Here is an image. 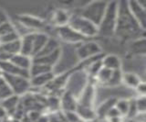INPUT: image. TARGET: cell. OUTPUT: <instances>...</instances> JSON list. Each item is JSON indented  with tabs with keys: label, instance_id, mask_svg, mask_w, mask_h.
I'll return each instance as SVG.
<instances>
[{
	"label": "cell",
	"instance_id": "obj_16",
	"mask_svg": "<svg viewBox=\"0 0 146 122\" xmlns=\"http://www.w3.org/2000/svg\"><path fill=\"white\" fill-rule=\"evenodd\" d=\"M52 79H53V73L52 72H49V73H46V74L34 76V77H31L30 84H33L35 86H41V85H44L50 82V81H52Z\"/></svg>",
	"mask_w": 146,
	"mask_h": 122
},
{
	"label": "cell",
	"instance_id": "obj_28",
	"mask_svg": "<svg viewBox=\"0 0 146 122\" xmlns=\"http://www.w3.org/2000/svg\"><path fill=\"white\" fill-rule=\"evenodd\" d=\"M129 107H130V104L124 100H121L117 103V109L120 113H122V114H124V113H127L129 111Z\"/></svg>",
	"mask_w": 146,
	"mask_h": 122
},
{
	"label": "cell",
	"instance_id": "obj_7",
	"mask_svg": "<svg viewBox=\"0 0 146 122\" xmlns=\"http://www.w3.org/2000/svg\"><path fill=\"white\" fill-rule=\"evenodd\" d=\"M128 6L131 12L132 16L138 22V24L143 30L145 29L146 26V12H145V7L143 6L140 2L136 1H131L128 2Z\"/></svg>",
	"mask_w": 146,
	"mask_h": 122
},
{
	"label": "cell",
	"instance_id": "obj_4",
	"mask_svg": "<svg viewBox=\"0 0 146 122\" xmlns=\"http://www.w3.org/2000/svg\"><path fill=\"white\" fill-rule=\"evenodd\" d=\"M70 27L84 38L93 37L99 33L98 27L82 17H75L74 19H72Z\"/></svg>",
	"mask_w": 146,
	"mask_h": 122
},
{
	"label": "cell",
	"instance_id": "obj_32",
	"mask_svg": "<svg viewBox=\"0 0 146 122\" xmlns=\"http://www.w3.org/2000/svg\"><path fill=\"white\" fill-rule=\"evenodd\" d=\"M7 114L6 113V111L4 110V108L0 106V122H2L3 120H5L6 119H7Z\"/></svg>",
	"mask_w": 146,
	"mask_h": 122
},
{
	"label": "cell",
	"instance_id": "obj_5",
	"mask_svg": "<svg viewBox=\"0 0 146 122\" xmlns=\"http://www.w3.org/2000/svg\"><path fill=\"white\" fill-rule=\"evenodd\" d=\"M3 77L7 81L13 95L15 96L18 97L20 95L25 94L30 86L29 78L24 77V76L3 74Z\"/></svg>",
	"mask_w": 146,
	"mask_h": 122
},
{
	"label": "cell",
	"instance_id": "obj_21",
	"mask_svg": "<svg viewBox=\"0 0 146 122\" xmlns=\"http://www.w3.org/2000/svg\"><path fill=\"white\" fill-rule=\"evenodd\" d=\"M16 31H17L16 28L14 27V25L11 22L8 20L0 26V38L5 37V36L9 35L13 32H16Z\"/></svg>",
	"mask_w": 146,
	"mask_h": 122
},
{
	"label": "cell",
	"instance_id": "obj_29",
	"mask_svg": "<svg viewBox=\"0 0 146 122\" xmlns=\"http://www.w3.org/2000/svg\"><path fill=\"white\" fill-rule=\"evenodd\" d=\"M136 104V108L138 109L139 111H144L145 110V99L143 98H141L137 101Z\"/></svg>",
	"mask_w": 146,
	"mask_h": 122
},
{
	"label": "cell",
	"instance_id": "obj_20",
	"mask_svg": "<svg viewBox=\"0 0 146 122\" xmlns=\"http://www.w3.org/2000/svg\"><path fill=\"white\" fill-rule=\"evenodd\" d=\"M131 52L133 54H141L145 52V40H137L131 45Z\"/></svg>",
	"mask_w": 146,
	"mask_h": 122
},
{
	"label": "cell",
	"instance_id": "obj_17",
	"mask_svg": "<svg viewBox=\"0 0 146 122\" xmlns=\"http://www.w3.org/2000/svg\"><path fill=\"white\" fill-rule=\"evenodd\" d=\"M59 45L58 43L57 40H51L48 39V40L47 42V43L45 44V46L43 47V49L41 50V52L38 54L36 56H44V55H48V54L53 53L54 52L59 50ZM35 56V57H36Z\"/></svg>",
	"mask_w": 146,
	"mask_h": 122
},
{
	"label": "cell",
	"instance_id": "obj_31",
	"mask_svg": "<svg viewBox=\"0 0 146 122\" xmlns=\"http://www.w3.org/2000/svg\"><path fill=\"white\" fill-rule=\"evenodd\" d=\"M57 19L58 21V23H59V22H65L66 19H67V15L65 14V13L59 11L58 13V15H57Z\"/></svg>",
	"mask_w": 146,
	"mask_h": 122
},
{
	"label": "cell",
	"instance_id": "obj_30",
	"mask_svg": "<svg viewBox=\"0 0 146 122\" xmlns=\"http://www.w3.org/2000/svg\"><path fill=\"white\" fill-rule=\"evenodd\" d=\"M7 21H8V17L7 15V13L5 12L2 8H0V26Z\"/></svg>",
	"mask_w": 146,
	"mask_h": 122
},
{
	"label": "cell",
	"instance_id": "obj_10",
	"mask_svg": "<svg viewBox=\"0 0 146 122\" xmlns=\"http://www.w3.org/2000/svg\"><path fill=\"white\" fill-rule=\"evenodd\" d=\"M0 69L3 74H10V75H20L27 78H30L29 72L22 70L16 66L10 61H1L0 62Z\"/></svg>",
	"mask_w": 146,
	"mask_h": 122
},
{
	"label": "cell",
	"instance_id": "obj_19",
	"mask_svg": "<svg viewBox=\"0 0 146 122\" xmlns=\"http://www.w3.org/2000/svg\"><path fill=\"white\" fill-rule=\"evenodd\" d=\"M11 96H13L11 89L7 83V81L2 76V77H0V103Z\"/></svg>",
	"mask_w": 146,
	"mask_h": 122
},
{
	"label": "cell",
	"instance_id": "obj_27",
	"mask_svg": "<svg viewBox=\"0 0 146 122\" xmlns=\"http://www.w3.org/2000/svg\"><path fill=\"white\" fill-rule=\"evenodd\" d=\"M78 110H79L80 114L85 117V119H91L93 117V113L89 107H78Z\"/></svg>",
	"mask_w": 146,
	"mask_h": 122
},
{
	"label": "cell",
	"instance_id": "obj_18",
	"mask_svg": "<svg viewBox=\"0 0 146 122\" xmlns=\"http://www.w3.org/2000/svg\"><path fill=\"white\" fill-rule=\"evenodd\" d=\"M103 65L105 68L115 71V70H119V68H120L121 62L118 57L114 55H109L107 57H105L103 61Z\"/></svg>",
	"mask_w": 146,
	"mask_h": 122
},
{
	"label": "cell",
	"instance_id": "obj_15",
	"mask_svg": "<svg viewBox=\"0 0 146 122\" xmlns=\"http://www.w3.org/2000/svg\"><path fill=\"white\" fill-rule=\"evenodd\" d=\"M48 40V38L47 35L43 33H34V57L41 52Z\"/></svg>",
	"mask_w": 146,
	"mask_h": 122
},
{
	"label": "cell",
	"instance_id": "obj_33",
	"mask_svg": "<svg viewBox=\"0 0 146 122\" xmlns=\"http://www.w3.org/2000/svg\"><path fill=\"white\" fill-rule=\"evenodd\" d=\"M2 122H13L12 120H10V119H6L5 120H3Z\"/></svg>",
	"mask_w": 146,
	"mask_h": 122
},
{
	"label": "cell",
	"instance_id": "obj_24",
	"mask_svg": "<svg viewBox=\"0 0 146 122\" xmlns=\"http://www.w3.org/2000/svg\"><path fill=\"white\" fill-rule=\"evenodd\" d=\"M124 80L126 81V83L131 85V86H138V85L141 84L139 78L137 77L135 74H127L124 76Z\"/></svg>",
	"mask_w": 146,
	"mask_h": 122
},
{
	"label": "cell",
	"instance_id": "obj_9",
	"mask_svg": "<svg viewBox=\"0 0 146 122\" xmlns=\"http://www.w3.org/2000/svg\"><path fill=\"white\" fill-rule=\"evenodd\" d=\"M100 52V48L99 45L95 42L83 43L82 45H80L76 51L78 58H80V59L91 58L94 55H97Z\"/></svg>",
	"mask_w": 146,
	"mask_h": 122
},
{
	"label": "cell",
	"instance_id": "obj_13",
	"mask_svg": "<svg viewBox=\"0 0 146 122\" xmlns=\"http://www.w3.org/2000/svg\"><path fill=\"white\" fill-rule=\"evenodd\" d=\"M18 103H19V97L17 96H15V95H13V96L3 100L0 103V106L4 108V110L6 111L7 115H13V114H15L16 111L17 110Z\"/></svg>",
	"mask_w": 146,
	"mask_h": 122
},
{
	"label": "cell",
	"instance_id": "obj_3",
	"mask_svg": "<svg viewBox=\"0 0 146 122\" xmlns=\"http://www.w3.org/2000/svg\"><path fill=\"white\" fill-rule=\"evenodd\" d=\"M107 2L105 1H94L87 5L81 12L82 17L90 21L97 27H99L100 21L105 14L107 7Z\"/></svg>",
	"mask_w": 146,
	"mask_h": 122
},
{
	"label": "cell",
	"instance_id": "obj_6",
	"mask_svg": "<svg viewBox=\"0 0 146 122\" xmlns=\"http://www.w3.org/2000/svg\"><path fill=\"white\" fill-rule=\"evenodd\" d=\"M78 59L77 52L74 54L73 51L70 48H67L65 50H60V54H59L58 61L57 62L56 71H65L68 67H71L72 65H75L76 61Z\"/></svg>",
	"mask_w": 146,
	"mask_h": 122
},
{
	"label": "cell",
	"instance_id": "obj_14",
	"mask_svg": "<svg viewBox=\"0 0 146 122\" xmlns=\"http://www.w3.org/2000/svg\"><path fill=\"white\" fill-rule=\"evenodd\" d=\"M10 61L12 64H14L16 66H17L18 68H20L22 70L29 71L32 65V61L30 57H27L23 55L21 53H17L16 55H14L10 58Z\"/></svg>",
	"mask_w": 146,
	"mask_h": 122
},
{
	"label": "cell",
	"instance_id": "obj_12",
	"mask_svg": "<svg viewBox=\"0 0 146 122\" xmlns=\"http://www.w3.org/2000/svg\"><path fill=\"white\" fill-rule=\"evenodd\" d=\"M20 53L27 57L34 56V33L27 34L20 39Z\"/></svg>",
	"mask_w": 146,
	"mask_h": 122
},
{
	"label": "cell",
	"instance_id": "obj_34",
	"mask_svg": "<svg viewBox=\"0 0 146 122\" xmlns=\"http://www.w3.org/2000/svg\"><path fill=\"white\" fill-rule=\"evenodd\" d=\"M2 76H3V73H2L1 69H0V77H2Z\"/></svg>",
	"mask_w": 146,
	"mask_h": 122
},
{
	"label": "cell",
	"instance_id": "obj_25",
	"mask_svg": "<svg viewBox=\"0 0 146 122\" xmlns=\"http://www.w3.org/2000/svg\"><path fill=\"white\" fill-rule=\"evenodd\" d=\"M112 73H113L112 70L107 69L104 67L103 69H100V73H99V76H100V80L105 81V82H109L110 79H111V77Z\"/></svg>",
	"mask_w": 146,
	"mask_h": 122
},
{
	"label": "cell",
	"instance_id": "obj_1",
	"mask_svg": "<svg viewBox=\"0 0 146 122\" xmlns=\"http://www.w3.org/2000/svg\"><path fill=\"white\" fill-rule=\"evenodd\" d=\"M143 30L132 16L128 6V2H118L117 21L114 33L122 39H131L137 37Z\"/></svg>",
	"mask_w": 146,
	"mask_h": 122
},
{
	"label": "cell",
	"instance_id": "obj_26",
	"mask_svg": "<svg viewBox=\"0 0 146 122\" xmlns=\"http://www.w3.org/2000/svg\"><path fill=\"white\" fill-rule=\"evenodd\" d=\"M113 100H110L108 102H105L102 104V106L100 107V110H99V113H100V116H102L104 114H108V112L111 109V108L113 107Z\"/></svg>",
	"mask_w": 146,
	"mask_h": 122
},
{
	"label": "cell",
	"instance_id": "obj_23",
	"mask_svg": "<svg viewBox=\"0 0 146 122\" xmlns=\"http://www.w3.org/2000/svg\"><path fill=\"white\" fill-rule=\"evenodd\" d=\"M63 106L67 110H73L76 107L75 101L72 97V95L68 93L65 95V97L63 98Z\"/></svg>",
	"mask_w": 146,
	"mask_h": 122
},
{
	"label": "cell",
	"instance_id": "obj_35",
	"mask_svg": "<svg viewBox=\"0 0 146 122\" xmlns=\"http://www.w3.org/2000/svg\"><path fill=\"white\" fill-rule=\"evenodd\" d=\"M13 122H20V121H18V120H14Z\"/></svg>",
	"mask_w": 146,
	"mask_h": 122
},
{
	"label": "cell",
	"instance_id": "obj_2",
	"mask_svg": "<svg viewBox=\"0 0 146 122\" xmlns=\"http://www.w3.org/2000/svg\"><path fill=\"white\" fill-rule=\"evenodd\" d=\"M118 12V2H110L107 4L106 11L98 27L99 33L104 36L112 35L115 31Z\"/></svg>",
	"mask_w": 146,
	"mask_h": 122
},
{
	"label": "cell",
	"instance_id": "obj_11",
	"mask_svg": "<svg viewBox=\"0 0 146 122\" xmlns=\"http://www.w3.org/2000/svg\"><path fill=\"white\" fill-rule=\"evenodd\" d=\"M59 54H60V49L58 50L56 52H54L53 53L48 54V55L35 57L33 62H32V64H41V65H44L46 67H48V68L52 69L53 67L57 64L58 58H59Z\"/></svg>",
	"mask_w": 146,
	"mask_h": 122
},
{
	"label": "cell",
	"instance_id": "obj_22",
	"mask_svg": "<svg viewBox=\"0 0 146 122\" xmlns=\"http://www.w3.org/2000/svg\"><path fill=\"white\" fill-rule=\"evenodd\" d=\"M20 23L26 25L27 27H29V28H32V27H35V28H39L41 27V22L38 19H35L33 17H21L20 19Z\"/></svg>",
	"mask_w": 146,
	"mask_h": 122
},
{
	"label": "cell",
	"instance_id": "obj_8",
	"mask_svg": "<svg viewBox=\"0 0 146 122\" xmlns=\"http://www.w3.org/2000/svg\"><path fill=\"white\" fill-rule=\"evenodd\" d=\"M58 35L60 38L66 42L70 43H78L80 42H83L85 38L80 33H78L73 29H71L70 26H61L59 27L58 29Z\"/></svg>",
	"mask_w": 146,
	"mask_h": 122
}]
</instances>
